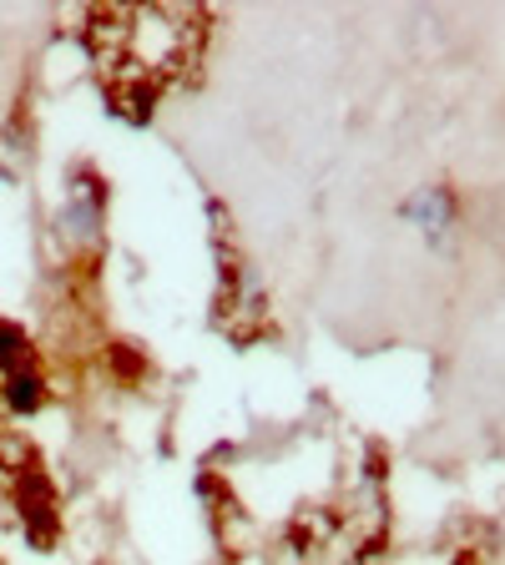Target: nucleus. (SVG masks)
<instances>
[{
    "label": "nucleus",
    "mask_w": 505,
    "mask_h": 565,
    "mask_svg": "<svg viewBox=\"0 0 505 565\" xmlns=\"http://www.w3.org/2000/svg\"><path fill=\"white\" fill-rule=\"evenodd\" d=\"M6 399H11L15 414H35V404H41V379H35V369H21V374H11Z\"/></svg>",
    "instance_id": "nucleus-1"
},
{
    "label": "nucleus",
    "mask_w": 505,
    "mask_h": 565,
    "mask_svg": "<svg viewBox=\"0 0 505 565\" xmlns=\"http://www.w3.org/2000/svg\"><path fill=\"white\" fill-rule=\"evenodd\" d=\"M0 374H21V333L0 329Z\"/></svg>",
    "instance_id": "nucleus-2"
}]
</instances>
